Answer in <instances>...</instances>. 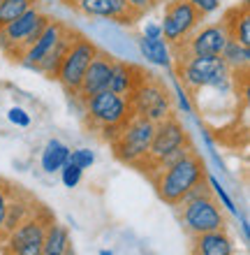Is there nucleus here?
Listing matches in <instances>:
<instances>
[{
	"instance_id": "nucleus-1",
	"label": "nucleus",
	"mask_w": 250,
	"mask_h": 255,
	"mask_svg": "<svg viewBox=\"0 0 250 255\" xmlns=\"http://www.w3.org/2000/svg\"><path fill=\"white\" fill-rule=\"evenodd\" d=\"M206 179H209V174H206V162H204V158L197 153L195 146H192L183 155H178L176 160L165 165L160 172H156L149 181L156 186L158 197H160L165 204L176 207L190 190L197 188V186L204 183Z\"/></svg>"
},
{
	"instance_id": "nucleus-2",
	"label": "nucleus",
	"mask_w": 250,
	"mask_h": 255,
	"mask_svg": "<svg viewBox=\"0 0 250 255\" xmlns=\"http://www.w3.org/2000/svg\"><path fill=\"white\" fill-rule=\"evenodd\" d=\"M171 58H174L176 81L185 88L188 95L202 93L204 88L230 91V88L234 86L232 70L227 67V63H225L220 56L171 54Z\"/></svg>"
},
{
	"instance_id": "nucleus-3",
	"label": "nucleus",
	"mask_w": 250,
	"mask_h": 255,
	"mask_svg": "<svg viewBox=\"0 0 250 255\" xmlns=\"http://www.w3.org/2000/svg\"><path fill=\"white\" fill-rule=\"evenodd\" d=\"M192 137L185 130L176 114L167 116L165 121L156 123V130H153V139L149 144V151H146V158L139 162V172L151 176L160 172L165 165H169L171 160H176L178 155H183L188 148H192Z\"/></svg>"
},
{
	"instance_id": "nucleus-4",
	"label": "nucleus",
	"mask_w": 250,
	"mask_h": 255,
	"mask_svg": "<svg viewBox=\"0 0 250 255\" xmlns=\"http://www.w3.org/2000/svg\"><path fill=\"white\" fill-rule=\"evenodd\" d=\"M82 109H83L86 128L90 132L97 134L102 141H107V144L121 132V128L132 116V107H130L128 98L111 93L109 88H104L100 93L90 95L88 100H83Z\"/></svg>"
},
{
	"instance_id": "nucleus-5",
	"label": "nucleus",
	"mask_w": 250,
	"mask_h": 255,
	"mask_svg": "<svg viewBox=\"0 0 250 255\" xmlns=\"http://www.w3.org/2000/svg\"><path fill=\"white\" fill-rule=\"evenodd\" d=\"M176 209H178V221H181L183 230L188 232V237L206 235V232L223 230L227 225L220 202L213 195V190L209 188V179L190 190L176 204Z\"/></svg>"
},
{
	"instance_id": "nucleus-6",
	"label": "nucleus",
	"mask_w": 250,
	"mask_h": 255,
	"mask_svg": "<svg viewBox=\"0 0 250 255\" xmlns=\"http://www.w3.org/2000/svg\"><path fill=\"white\" fill-rule=\"evenodd\" d=\"M49 19L51 16L40 5H35L30 9H26L21 16H16L14 21H9L0 30V49H2V54L19 63L23 58V54L33 47V42L40 37V33L44 30Z\"/></svg>"
},
{
	"instance_id": "nucleus-7",
	"label": "nucleus",
	"mask_w": 250,
	"mask_h": 255,
	"mask_svg": "<svg viewBox=\"0 0 250 255\" xmlns=\"http://www.w3.org/2000/svg\"><path fill=\"white\" fill-rule=\"evenodd\" d=\"M128 100L132 107V114L142 116L151 123H160L174 114V102H171L167 84L153 72H144L142 81L137 84V88Z\"/></svg>"
},
{
	"instance_id": "nucleus-8",
	"label": "nucleus",
	"mask_w": 250,
	"mask_h": 255,
	"mask_svg": "<svg viewBox=\"0 0 250 255\" xmlns=\"http://www.w3.org/2000/svg\"><path fill=\"white\" fill-rule=\"evenodd\" d=\"M153 130H156V123L132 114L128 119V123L121 128V132L109 141V146L114 151V158L121 160L123 165L139 167V162L146 158L149 144L153 139Z\"/></svg>"
},
{
	"instance_id": "nucleus-9",
	"label": "nucleus",
	"mask_w": 250,
	"mask_h": 255,
	"mask_svg": "<svg viewBox=\"0 0 250 255\" xmlns=\"http://www.w3.org/2000/svg\"><path fill=\"white\" fill-rule=\"evenodd\" d=\"M97 49L100 47H97L90 37H86V35H82V33H77V37L72 40L68 54H65L61 67H58V72H56V81L61 84L63 91H65L70 98H75L77 88H79V84H82V79H83V72H86V67L90 65V61L95 58Z\"/></svg>"
},
{
	"instance_id": "nucleus-10",
	"label": "nucleus",
	"mask_w": 250,
	"mask_h": 255,
	"mask_svg": "<svg viewBox=\"0 0 250 255\" xmlns=\"http://www.w3.org/2000/svg\"><path fill=\"white\" fill-rule=\"evenodd\" d=\"M202 21L204 16L188 0H165V14L160 21L163 40L169 44V49L178 47L202 26Z\"/></svg>"
},
{
	"instance_id": "nucleus-11",
	"label": "nucleus",
	"mask_w": 250,
	"mask_h": 255,
	"mask_svg": "<svg viewBox=\"0 0 250 255\" xmlns=\"http://www.w3.org/2000/svg\"><path fill=\"white\" fill-rule=\"evenodd\" d=\"M54 214L49 211L44 204L35 209L33 214L28 216L26 221L21 223L16 230L9 232L5 242L0 244V255H9L12 251L21 249V246H26V244H33V242H42L44 235H47V230L51 228V223H54Z\"/></svg>"
},
{
	"instance_id": "nucleus-12",
	"label": "nucleus",
	"mask_w": 250,
	"mask_h": 255,
	"mask_svg": "<svg viewBox=\"0 0 250 255\" xmlns=\"http://www.w3.org/2000/svg\"><path fill=\"white\" fill-rule=\"evenodd\" d=\"M227 42H230V37L225 33L223 23L218 21V23H209V26H199L183 44L169 49V51L190 56H220Z\"/></svg>"
},
{
	"instance_id": "nucleus-13",
	"label": "nucleus",
	"mask_w": 250,
	"mask_h": 255,
	"mask_svg": "<svg viewBox=\"0 0 250 255\" xmlns=\"http://www.w3.org/2000/svg\"><path fill=\"white\" fill-rule=\"evenodd\" d=\"M72 9L90 19H107L121 26H135L142 19V14L132 9L128 0H75Z\"/></svg>"
},
{
	"instance_id": "nucleus-14",
	"label": "nucleus",
	"mask_w": 250,
	"mask_h": 255,
	"mask_svg": "<svg viewBox=\"0 0 250 255\" xmlns=\"http://www.w3.org/2000/svg\"><path fill=\"white\" fill-rule=\"evenodd\" d=\"M114 63H116V58L109 54V51L97 49V54H95V58L90 61V65L86 67L83 79H82V84H79V88H77V93L72 100H77L82 105L90 95L109 88V79H111V72H114Z\"/></svg>"
},
{
	"instance_id": "nucleus-15",
	"label": "nucleus",
	"mask_w": 250,
	"mask_h": 255,
	"mask_svg": "<svg viewBox=\"0 0 250 255\" xmlns=\"http://www.w3.org/2000/svg\"><path fill=\"white\" fill-rule=\"evenodd\" d=\"M68 28V23H63V21L58 19H49V23L44 26V30L40 33V37L33 42V47L28 49L26 54H23V58H21V65L30 67V70H35V65L40 61H44L49 56V51L56 47V42L61 40L63 30Z\"/></svg>"
},
{
	"instance_id": "nucleus-16",
	"label": "nucleus",
	"mask_w": 250,
	"mask_h": 255,
	"mask_svg": "<svg viewBox=\"0 0 250 255\" xmlns=\"http://www.w3.org/2000/svg\"><path fill=\"white\" fill-rule=\"evenodd\" d=\"M223 28L227 37L244 47H250V5L248 0H244L241 5H234L232 9H227L223 16Z\"/></svg>"
},
{
	"instance_id": "nucleus-17",
	"label": "nucleus",
	"mask_w": 250,
	"mask_h": 255,
	"mask_svg": "<svg viewBox=\"0 0 250 255\" xmlns=\"http://www.w3.org/2000/svg\"><path fill=\"white\" fill-rule=\"evenodd\" d=\"M190 255H234L227 230H213L206 235L190 237Z\"/></svg>"
},
{
	"instance_id": "nucleus-18",
	"label": "nucleus",
	"mask_w": 250,
	"mask_h": 255,
	"mask_svg": "<svg viewBox=\"0 0 250 255\" xmlns=\"http://www.w3.org/2000/svg\"><path fill=\"white\" fill-rule=\"evenodd\" d=\"M144 67L135 65V63H125V61H116L114 63V72H111V79H109V91L121 98H130L132 91L137 88V84L142 81L144 77Z\"/></svg>"
},
{
	"instance_id": "nucleus-19",
	"label": "nucleus",
	"mask_w": 250,
	"mask_h": 255,
	"mask_svg": "<svg viewBox=\"0 0 250 255\" xmlns=\"http://www.w3.org/2000/svg\"><path fill=\"white\" fill-rule=\"evenodd\" d=\"M77 33H79V30H75V28H70V26L65 28L63 35H61V40L56 42V47L49 51V56L44 58V61H40L37 65H35V70L42 72V74H47L49 79H56V72H58V67H61L63 58H65V54H68V49H70V44H72V40L77 37Z\"/></svg>"
},
{
	"instance_id": "nucleus-20",
	"label": "nucleus",
	"mask_w": 250,
	"mask_h": 255,
	"mask_svg": "<svg viewBox=\"0 0 250 255\" xmlns=\"http://www.w3.org/2000/svg\"><path fill=\"white\" fill-rule=\"evenodd\" d=\"M220 58L227 63V67L232 70L234 77H248V63H250V49L248 47L230 40L225 44Z\"/></svg>"
},
{
	"instance_id": "nucleus-21",
	"label": "nucleus",
	"mask_w": 250,
	"mask_h": 255,
	"mask_svg": "<svg viewBox=\"0 0 250 255\" xmlns=\"http://www.w3.org/2000/svg\"><path fill=\"white\" fill-rule=\"evenodd\" d=\"M70 158V146H65L63 141L58 139H51L47 141V146L42 151V169L47 172V174H54V172H61V167L68 162Z\"/></svg>"
},
{
	"instance_id": "nucleus-22",
	"label": "nucleus",
	"mask_w": 250,
	"mask_h": 255,
	"mask_svg": "<svg viewBox=\"0 0 250 255\" xmlns=\"http://www.w3.org/2000/svg\"><path fill=\"white\" fill-rule=\"evenodd\" d=\"M139 49L146 61H151L153 65H160V67H169L171 65V51H169V44L158 37V40H151V37H142L139 40Z\"/></svg>"
},
{
	"instance_id": "nucleus-23",
	"label": "nucleus",
	"mask_w": 250,
	"mask_h": 255,
	"mask_svg": "<svg viewBox=\"0 0 250 255\" xmlns=\"http://www.w3.org/2000/svg\"><path fill=\"white\" fill-rule=\"evenodd\" d=\"M70 246V235L68 230L58 225V223H51V228L47 230L44 235V242H42V255H63Z\"/></svg>"
},
{
	"instance_id": "nucleus-24",
	"label": "nucleus",
	"mask_w": 250,
	"mask_h": 255,
	"mask_svg": "<svg viewBox=\"0 0 250 255\" xmlns=\"http://www.w3.org/2000/svg\"><path fill=\"white\" fill-rule=\"evenodd\" d=\"M35 5H40V0H2L0 2V30Z\"/></svg>"
},
{
	"instance_id": "nucleus-25",
	"label": "nucleus",
	"mask_w": 250,
	"mask_h": 255,
	"mask_svg": "<svg viewBox=\"0 0 250 255\" xmlns=\"http://www.w3.org/2000/svg\"><path fill=\"white\" fill-rule=\"evenodd\" d=\"M14 190H16V183L0 176V230L5 225V216H7V209H9V202H12Z\"/></svg>"
},
{
	"instance_id": "nucleus-26",
	"label": "nucleus",
	"mask_w": 250,
	"mask_h": 255,
	"mask_svg": "<svg viewBox=\"0 0 250 255\" xmlns=\"http://www.w3.org/2000/svg\"><path fill=\"white\" fill-rule=\"evenodd\" d=\"M82 174H83V169L77 167V165H72V162H65V165L61 167V179L68 188H75L77 183L82 181Z\"/></svg>"
},
{
	"instance_id": "nucleus-27",
	"label": "nucleus",
	"mask_w": 250,
	"mask_h": 255,
	"mask_svg": "<svg viewBox=\"0 0 250 255\" xmlns=\"http://www.w3.org/2000/svg\"><path fill=\"white\" fill-rule=\"evenodd\" d=\"M68 162H72V165L82 169H88L95 162V155L90 153V148H77V151H70Z\"/></svg>"
},
{
	"instance_id": "nucleus-28",
	"label": "nucleus",
	"mask_w": 250,
	"mask_h": 255,
	"mask_svg": "<svg viewBox=\"0 0 250 255\" xmlns=\"http://www.w3.org/2000/svg\"><path fill=\"white\" fill-rule=\"evenodd\" d=\"M188 2L195 7L202 16H209V14L218 12V7H220V0H188Z\"/></svg>"
},
{
	"instance_id": "nucleus-29",
	"label": "nucleus",
	"mask_w": 250,
	"mask_h": 255,
	"mask_svg": "<svg viewBox=\"0 0 250 255\" xmlns=\"http://www.w3.org/2000/svg\"><path fill=\"white\" fill-rule=\"evenodd\" d=\"M209 186H213V195L218 197V202H223V204L230 209V211H234V214H237V207H234V202L230 200V195L225 193V188L216 181V179H213V176H209Z\"/></svg>"
},
{
	"instance_id": "nucleus-30",
	"label": "nucleus",
	"mask_w": 250,
	"mask_h": 255,
	"mask_svg": "<svg viewBox=\"0 0 250 255\" xmlns=\"http://www.w3.org/2000/svg\"><path fill=\"white\" fill-rule=\"evenodd\" d=\"M7 119L14 123V126H19V128H28L30 126V116H28L26 109H21V107H12L9 112H7Z\"/></svg>"
},
{
	"instance_id": "nucleus-31",
	"label": "nucleus",
	"mask_w": 250,
	"mask_h": 255,
	"mask_svg": "<svg viewBox=\"0 0 250 255\" xmlns=\"http://www.w3.org/2000/svg\"><path fill=\"white\" fill-rule=\"evenodd\" d=\"M128 2H130V7H132V9H137V12L144 16L146 12L156 9V7L160 5V2H165V0H128Z\"/></svg>"
},
{
	"instance_id": "nucleus-32",
	"label": "nucleus",
	"mask_w": 250,
	"mask_h": 255,
	"mask_svg": "<svg viewBox=\"0 0 250 255\" xmlns=\"http://www.w3.org/2000/svg\"><path fill=\"white\" fill-rule=\"evenodd\" d=\"M176 93H178V100H181V107H183V112H192V105H190V100H188V93H185V88L176 81Z\"/></svg>"
},
{
	"instance_id": "nucleus-33",
	"label": "nucleus",
	"mask_w": 250,
	"mask_h": 255,
	"mask_svg": "<svg viewBox=\"0 0 250 255\" xmlns=\"http://www.w3.org/2000/svg\"><path fill=\"white\" fill-rule=\"evenodd\" d=\"M144 37H151V40H158V37H163L160 23H146V28H144Z\"/></svg>"
},
{
	"instance_id": "nucleus-34",
	"label": "nucleus",
	"mask_w": 250,
	"mask_h": 255,
	"mask_svg": "<svg viewBox=\"0 0 250 255\" xmlns=\"http://www.w3.org/2000/svg\"><path fill=\"white\" fill-rule=\"evenodd\" d=\"M61 2H65L68 7H75V0H61Z\"/></svg>"
},
{
	"instance_id": "nucleus-35",
	"label": "nucleus",
	"mask_w": 250,
	"mask_h": 255,
	"mask_svg": "<svg viewBox=\"0 0 250 255\" xmlns=\"http://www.w3.org/2000/svg\"><path fill=\"white\" fill-rule=\"evenodd\" d=\"M0 2H2V0H0Z\"/></svg>"
}]
</instances>
